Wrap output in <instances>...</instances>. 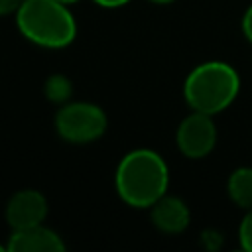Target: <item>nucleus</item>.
Listing matches in <instances>:
<instances>
[{
  "mask_svg": "<svg viewBox=\"0 0 252 252\" xmlns=\"http://www.w3.org/2000/svg\"><path fill=\"white\" fill-rule=\"evenodd\" d=\"M169 167L150 148H136L124 154L114 171L116 195L132 209H150L167 193Z\"/></svg>",
  "mask_w": 252,
  "mask_h": 252,
  "instance_id": "nucleus-1",
  "label": "nucleus"
},
{
  "mask_svg": "<svg viewBox=\"0 0 252 252\" xmlns=\"http://www.w3.org/2000/svg\"><path fill=\"white\" fill-rule=\"evenodd\" d=\"M14 20L22 37L43 49L69 47L77 37V20L59 0H24Z\"/></svg>",
  "mask_w": 252,
  "mask_h": 252,
  "instance_id": "nucleus-2",
  "label": "nucleus"
},
{
  "mask_svg": "<svg viewBox=\"0 0 252 252\" xmlns=\"http://www.w3.org/2000/svg\"><path fill=\"white\" fill-rule=\"evenodd\" d=\"M240 93V75L226 61H203L183 81V98L191 110L219 114L226 110Z\"/></svg>",
  "mask_w": 252,
  "mask_h": 252,
  "instance_id": "nucleus-3",
  "label": "nucleus"
},
{
  "mask_svg": "<svg viewBox=\"0 0 252 252\" xmlns=\"http://www.w3.org/2000/svg\"><path fill=\"white\" fill-rule=\"evenodd\" d=\"M55 132L69 144H91L104 136L108 116L102 106L89 100H69L59 106L53 118Z\"/></svg>",
  "mask_w": 252,
  "mask_h": 252,
  "instance_id": "nucleus-4",
  "label": "nucleus"
},
{
  "mask_svg": "<svg viewBox=\"0 0 252 252\" xmlns=\"http://www.w3.org/2000/svg\"><path fill=\"white\" fill-rule=\"evenodd\" d=\"M175 146L189 159L207 158L217 146V124L211 114L191 110L175 130Z\"/></svg>",
  "mask_w": 252,
  "mask_h": 252,
  "instance_id": "nucleus-5",
  "label": "nucleus"
},
{
  "mask_svg": "<svg viewBox=\"0 0 252 252\" xmlns=\"http://www.w3.org/2000/svg\"><path fill=\"white\" fill-rule=\"evenodd\" d=\"M49 205L41 191L37 189H18L6 203L4 217L12 230L28 228L45 222Z\"/></svg>",
  "mask_w": 252,
  "mask_h": 252,
  "instance_id": "nucleus-6",
  "label": "nucleus"
},
{
  "mask_svg": "<svg viewBox=\"0 0 252 252\" xmlns=\"http://www.w3.org/2000/svg\"><path fill=\"white\" fill-rule=\"evenodd\" d=\"M6 248L10 252H63L67 244L53 228L41 222L35 226L12 230Z\"/></svg>",
  "mask_w": 252,
  "mask_h": 252,
  "instance_id": "nucleus-7",
  "label": "nucleus"
},
{
  "mask_svg": "<svg viewBox=\"0 0 252 252\" xmlns=\"http://www.w3.org/2000/svg\"><path fill=\"white\" fill-rule=\"evenodd\" d=\"M148 211H150L152 224L159 232H165V234H179L191 222V211H189L187 203L175 195L165 193Z\"/></svg>",
  "mask_w": 252,
  "mask_h": 252,
  "instance_id": "nucleus-8",
  "label": "nucleus"
},
{
  "mask_svg": "<svg viewBox=\"0 0 252 252\" xmlns=\"http://www.w3.org/2000/svg\"><path fill=\"white\" fill-rule=\"evenodd\" d=\"M226 193L236 207L252 209V167H236L226 179Z\"/></svg>",
  "mask_w": 252,
  "mask_h": 252,
  "instance_id": "nucleus-9",
  "label": "nucleus"
},
{
  "mask_svg": "<svg viewBox=\"0 0 252 252\" xmlns=\"http://www.w3.org/2000/svg\"><path fill=\"white\" fill-rule=\"evenodd\" d=\"M43 89H45L47 100H51L53 104H59V106L65 104V102H69V98L73 94V83L69 81V77H65L61 73L49 75Z\"/></svg>",
  "mask_w": 252,
  "mask_h": 252,
  "instance_id": "nucleus-10",
  "label": "nucleus"
},
{
  "mask_svg": "<svg viewBox=\"0 0 252 252\" xmlns=\"http://www.w3.org/2000/svg\"><path fill=\"white\" fill-rule=\"evenodd\" d=\"M236 236H238L240 248L246 250V252H252V209L244 211V217H242V220L238 224Z\"/></svg>",
  "mask_w": 252,
  "mask_h": 252,
  "instance_id": "nucleus-11",
  "label": "nucleus"
},
{
  "mask_svg": "<svg viewBox=\"0 0 252 252\" xmlns=\"http://www.w3.org/2000/svg\"><path fill=\"white\" fill-rule=\"evenodd\" d=\"M24 0H0V18L4 16H14Z\"/></svg>",
  "mask_w": 252,
  "mask_h": 252,
  "instance_id": "nucleus-12",
  "label": "nucleus"
},
{
  "mask_svg": "<svg viewBox=\"0 0 252 252\" xmlns=\"http://www.w3.org/2000/svg\"><path fill=\"white\" fill-rule=\"evenodd\" d=\"M240 26H242V33H244V37H246V39L252 43V4H250L246 10H244Z\"/></svg>",
  "mask_w": 252,
  "mask_h": 252,
  "instance_id": "nucleus-13",
  "label": "nucleus"
},
{
  "mask_svg": "<svg viewBox=\"0 0 252 252\" xmlns=\"http://www.w3.org/2000/svg\"><path fill=\"white\" fill-rule=\"evenodd\" d=\"M91 2L96 4V6H100V8L112 10V8H122V6H126V4H130L132 0H91Z\"/></svg>",
  "mask_w": 252,
  "mask_h": 252,
  "instance_id": "nucleus-14",
  "label": "nucleus"
},
{
  "mask_svg": "<svg viewBox=\"0 0 252 252\" xmlns=\"http://www.w3.org/2000/svg\"><path fill=\"white\" fill-rule=\"evenodd\" d=\"M152 4H158V6H167V4H173L175 0H148Z\"/></svg>",
  "mask_w": 252,
  "mask_h": 252,
  "instance_id": "nucleus-15",
  "label": "nucleus"
},
{
  "mask_svg": "<svg viewBox=\"0 0 252 252\" xmlns=\"http://www.w3.org/2000/svg\"><path fill=\"white\" fill-rule=\"evenodd\" d=\"M59 2H65V4H69V6H73V4H77L79 0H59Z\"/></svg>",
  "mask_w": 252,
  "mask_h": 252,
  "instance_id": "nucleus-16",
  "label": "nucleus"
},
{
  "mask_svg": "<svg viewBox=\"0 0 252 252\" xmlns=\"http://www.w3.org/2000/svg\"><path fill=\"white\" fill-rule=\"evenodd\" d=\"M4 250H8V248H6V244H0V252H4Z\"/></svg>",
  "mask_w": 252,
  "mask_h": 252,
  "instance_id": "nucleus-17",
  "label": "nucleus"
}]
</instances>
